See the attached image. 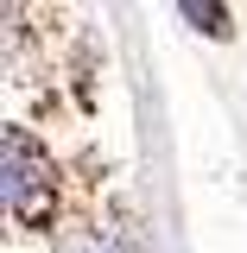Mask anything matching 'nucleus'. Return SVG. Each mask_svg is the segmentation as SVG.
Segmentation results:
<instances>
[{"label":"nucleus","mask_w":247,"mask_h":253,"mask_svg":"<svg viewBox=\"0 0 247 253\" xmlns=\"http://www.w3.org/2000/svg\"><path fill=\"white\" fill-rule=\"evenodd\" d=\"M57 209V177L45 171V158L19 126H6V215L19 228H45Z\"/></svg>","instance_id":"nucleus-1"},{"label":"nucleus","mask_w":247,"mask_h":253,"mask_svg":"<svg viewBox=\"0 0 247 253\" xmlns=\"http://www.w3.org/2000/svg\"><path fill=\"white\" fill-rule=\"evenodd\" d=\"M178 13H184V19H197L203 32H228V13H222V6H203V0H178Z\"/></svg>","instance_id":"nucleus-2"}]
</instances>
